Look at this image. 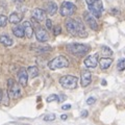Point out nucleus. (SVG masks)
Wrapping results in <instances>:
<instances>
[{
    "label": "nucleus",
    "mask_w": 125,
    "mask_h": 125,
    "mask_svg": "<svg viewBox=\"0 0 125 125\" xmlns=\"http://www.w3.org/2000/svg\"><path fill=\"white\" fill-rule=\"evenodd\" d=\"M117 69L119 71H124L125 70V58H121L118 61V64H117Z\"/></svg>",
    "instance_id": "obj_22"
},
{
    "label": "nucleus",
    "mask_w": 125,
    "mask_h": 125,
    "mask_svg": "<svg viewBox=\"0 0 125 125\" xmlns=\"http://www.w3.org/2000/svg\"><path fill=\"white\" fill-rule=\"evenodd\" d=\"M76 10V5L70 1H64L60 7V14L62 17H70Z\"/></svg>",
    "instance_id": "obj_7"
},
{
    "label": "nucleus",
    "mask_w": 125,
    "mask_h": 125,
    "mask_svg": "<svg viewBox=\"0 0 125 125\" xmlns=\"http://www.w3.org/2000/svg\"><path fill=\"white\" fill-rule=\"evenodd\" d=\"M45 10H46V13L48 14L49 16L55 15L56 11H57V5H56V3L53 2V1L47 2L46 4H45Z\"/></svg>",
    "instance_id": "obj_14"
},
{
    "label": "nucleus",
    "mask_w": 125,
    "mask_h": 125,
    "mask_svg": "<svg viewBox=\"0 0 125 125\" xmlns=\"http://www.w3.org/2000/svg\"><path fill=\"white\" fill-rule=\"evenodd\" d=\"M61 32H62V28H61L60 25H56L55 27H53V33H54V36H58Z\"/></svg>",
    "instance_id": "obj_27"
},
{
    "label": "nucleus",
    "mask_w": 125,
    "mask_h": 125,
    "mask_svg": "<svg viewBox=\"0 0 125 125\" xmlns=\"http://www.w3.org/2000/svg\"><path fill=\"white\" fill-rule=\"evenodd\" d=\"M67 118H68L67 115H62V116H61V119H62V120H67Z\"/></svg>",
    "instance_id": "obj_33"
},
{
    "label": "nucleus",
    "mask_w": 125,
    "mask_h": 125,
    "mask_svg": "<svg viewBox=\"0 0 125 125\" xmlns=\"http://www.w3.org/2000/svg\"><path fill=\"white\" fill-rule=\"evenodd\" d=\"M102 84H103V85H105V84H106V81H105L104 79L102 80Z\"/></svg>",
    "instance_id": "obj_35"
},
{
    "label": "nucleus",
    "mask_w": 125,
    "mask_h": 125,
    "mask_svg": "<svg viewBox=\"0 0 125 125\" xmlns=\"http://www.w3.org/2000/svg\"><path fill=\"white\" fill-rule=\"evenodd\" d=\"M89 10L95 18H100L103 11V4L101 0H85Z\"/></svg>",
    "instance_id": "obj_3"
},
{
    "label": "nucleus",
    "mask_w": 125,
    "mask_h": 125,
    "mask_svg": "<svg viewBox=\"0 0 125 125\" xmlns=\"http://www.w3.org/2000/svg\"><path fill=\"white\" fill-rule=\"evenodd\" d=\"M66 29L68 32L73 37H79V38H85L88 36V32L84 28L83 23L78 19H71L69 18L65 22Z\"/></svg>",
    "instance_id": "obj_1"
},
{
    "label": "nucleus",
    "mask_w": 125,
    "mask_h": 125,
    "mask_svg": "<svg viewBox=\"0 0 125 125\" xmlns=\"http://www.w3.org/2000/svg\"><path fill=\"white\" fill-rule=\"evenodd\" d=\"M36 38H37V40L39 42H42V43L47 42L49 40V34L45 29H43L39 26L37 28V31H36Z\"/></svg>",
    "instance_id": "obj_12"
},
{
    "label": "nucleus",
    "mask_w": 125,
    "mask_h": 125,
    "mask_svg": "<svg viewBox=\"0 0 125 125\" xmlns=\"http://www.w3.org/2000/svg\"><path fill=\"white\" fill-rule=\"evenodd\" d=\"M13 33L17 38H23L25 36V31H24V28H23L22 25H17V26L13 27Z\"/></svg>",
    "instance_id": "obj_17"
},
{
    "label": "nucleus",
    "mask_w": 125,
    "mask_h": 125,
    "mask_svg": "<svg viewBox=\"0 0 125 125\" xmlns=\"http://www.w3.org/2000/svg\"><path fill=\"white\" fill-rule=\"evenodd\" d=\"M46 27L48 29H52L53 28V27H52V22H51L50 19H47V20H46Z\"/></svg>",
    "instance_id": "obj_29"
},
{
    "label": "nucleus",
    "mask_w": 125,
    "mask_h": 125,
    "mask_svg": "<svg viewBox=\"0 0 125 125\" xmlns=\"http://www.w3.org/2000/svg\"><path fill=\"white\" fill-rule=\"evenodd\" d=\"M95 102H96V98H95V97H89V98L87 99V104H89V105H92Z\"/></svg>",
    "instance_id": "obj_28"
},
{
    "label": "nucleus",
    "mask_w": 125,
    "mask_h": 125,
    "mask_svg": "<svg viewBox=\"0 0 125 125\" xmlns=\"http://www.w3.org/2000/svg\"><path fill=\"white\" fill-rule=\"evenodd\" d=\"M92 81V74L88 70H83L81 71V75H80V84L83 88H85L91 83Z\"/></svg>",
    "instance_id": "obj_10"
},
{
    "label": "nucleus",
    "mask_w": 125,
    "mask_h": 125,
    "mask_svg": "<svg viewBox=\"0 0 125 125\" xmlns=\"http://www.w3.org/2000/svg\"><path fill=\"white\" fill-rule=\"evenodd\" d=\"M53 120H55V115L54 114H49L44 117V121H47V122H50V121H53Z\"/></svg>",
    "instance_id": "obj_26"
},
{
    "label": "nucleus",
    "mask_w": 125,
    "mask_h": 125,
    "mask_svg": "<svg viewBox=\"0 0 125 125\" xmlns=\"http://www.w3.org/2000/svg\"><path fill=\"white\" fill-rule=\"evenodd\" d=\"M9 20L10 23H13V24H18V23L22 20V15L18 14V13H13V14H10Z\"/></svg>",
    "instance_id": "obj_19"
},
{
    "label": "nucleus",
    "mask_w": 125,
    "mask_h": 125,
    "mask_svg": "<svg viewBox=\"0 0 125 125\" xmlns=\"http://www.w3.org/2000/svg\"><path fill=\"white\" fill-rule=\"evenodd\" d=\"M10 94L9 92H3V98H2V103L4 105H10V98H9Z\"/></svg>",
    "instance_id": "obj_23"
},
{
    "label": "nucleus",
    "mask_w": 125,
    "mask_h": 125,
    "mask_svg": "<svg viewBox=\"0 0 125 125\" xmlns=\"http://www.w3.org/2000/svg\"><path fill=\"white\" fill-rule=\"evenodd\" d=\"M22 26H23L24 31H25V36L30 39L33 36V27H32V25H31V23L29 21H24Z\"/></svg>",
    "instance_id": "obj_16"
},
{
    "label": "nucleus",
    "mask_w": 125,
    "mask_h": 125,
    "mask_svg": "<svg viewBox=\"0 0 125 125\" xmlns=\"http://www.w3.org/2000/svg\"><path fill=\"white\" fill-rule=\"evenodd\" d=\"M83 64L85 67H88V68H92V69L96 68L97 65H98V53L87 56L83 61Z\"/></svg>",
    "instance_id": "obj_9"
},
{
    "label": "nucleus",
    "mask_w": 125,
    "mask_h": 125,
    "mask_svg": "<svg viewBox=\"0 0 125 125\" xmlns=\"http://www.w3.org/2000/svg\"><path fill=\"white\" fill-rule=\"evenodd\" d=\"M2 98H3V91L0 90V104L2 103Z\"/></svg>",
    "instance_id": "obj_32"
},
{
    "label": "nucleus",
    "mask_w": 125,
    "mask_h": 125,
    "mask_svg": "<svg viewBox=\"0 0 125 125\" xmlns=\"http://www.w3.org/2000/svg\"><path fill=\"white\" fill-rule=\"evenodd\" d=\"M53 101H57V102H60V96L55 95V94H52V95L47 97V102H53Z\"/></svg>",
    "instance_id": "obj_24"
},
{
    "label": "nucleus",
    "mask_w": 125,
    "mask_h": 125,
    "mask_svg": "<svg viewBox=\"0 0 125 125\" xmlns=\"http://www.w3.org/2000/svg\"><path fill=\"white\" fill-rule=\"evenodd\" d=\"M0 43H1L2 45L9 47V46L13 45V40H11L9 36H6V34H1V36H0Z\"/></svg>",
    "instance_id": "obj_18"
},
{
    "label": "nucleus",
    "mask_w": 125,
    "mask_h": 125,
    "mask_svg": "<svg viewBox=\"0 0 125 125\" xmlns=\"http://www.w3.org/2000/svg\"><path fill=\"white\" fill-rule=\"evenodd\" d=\"M70 108H71V104H64L62 106V109H64V111H68Z\"/></svg>",
    "instance_id": "obj_30"
},
{
    "label": "nucleus",
    "mask_w": 125,
    "mask_h": 125,
    "mask_svg": "<svg viewBox=\"0 0 125 125\" xmlns=\"http://www.w3.org/2000/svg\"><path fill=\"white\" fill-rule=\"evenodd\" d=\"M31 14H32V18L38 22H42V21L46 20L47 13H46V10H42V9H34Z\"/></svg>",
    "instance_id": "obj_11"
},
{
    "label": "nucleus",
    "mask_w": 125,
    "mask_h": 125,
    "mask_svg": "<svg viewBox=\"0 0 125 125\" xmlns=\"http://www.w3.org/2000/svg\"><path fill=\"white\" fill-rule=\"evenodd\" d=\"M83 19H84L85 23L89 25V27L91 29L95 30V31L98 30V23H97L95 17L91 14V11L90 10H87V11H84L83 13Z\"/></svg>",
    "instance_id": "obj_8"
},
{
    "label": "nucleus",
    "mask_w": 125,
    "mask_h": 125,
    "mask_svg": "<svg viewBox=\"0 0 125 125\" xmlns=\"http://www.w3.org/2000/svg\"><path fill=\"white\" fill-rule=\"evenodd\" d=\"M13 1L17 3H22V2H24V0H13Z\"/></svg>",
    "instance_id": "obj_34"
},
{
    "label": "nucleus",
    "mask_w": 125,
    "mask_h": 125,
    "mask_svg": "<svg viewBox=\"0 0 125 125\" xmlns=\"http://www.w3.org/2000/svg\"><path fill=\"white\" fill-rule=\"evenodd\" d=\"M27 72H28V75L31 78H34L39 75V69L36 67V66H30V67H28Z\"/></svg>",
    "instance_id": "obj_20"
},
{
    "label": "nucleus",
    "mask_w": 125,
    "mask_h": 125,
    "mask_svg": "<svg viewBox=\"0 0 125 125\" xmlns=\"http://www.w3.org/2000/svg\"><path fill=\"white\" fill-rule=\"evenodd\" d=\"M68 52L75 56H83L90 51V46L85 44H79V43H72L66 46Z\"/></svg>",
    "instance_id": "obj_2"
},
{
    "label": "nucleus",
    "mask_w": 125,
    "mask_h": 125,
    "mask_svg": "<svg viewBox=\"0 0 125 125\" xmlns=\"http://www.w3.org/2000/svg\"><path fill=\"white\" fill-rule=\"evenodd\" d=\"M7 92H9L10 96H11L13 98L17 99L21 97V88L16 81L13 79V78H10L7 80Z\"/></svg>",
    "instance_id": "obj_6"
},
{
    "label": "nucleus",
    "mask_w": 125,
    "mask_h": 125,
    "mask_svg": "<svg viewBox=\"0 0 125 125\" xmlns=\"http://www.w3.org/2000/svg\"><path fill=\"white\" fill-rule=\"evenodd\" d=\"M112 64H113V58H111V57L105 56V57H102V58L99 60V66H100L101 70L108 69L109 67H111Z\"/></svg>",
    "instance_id": "obj_15"
},
{
    "label": "nucleus",
    "mask_w": 125,
    "mask_h": 125,
    "mask_svg": "<svg viewBox=\"0 0 125 125\" xmlns=\"http://www.w3.org/2000/svg\"><path fill=\"white\" fill-rule=\"evenodd\" d=\"M7 21H9V19H7L6 16H4V15H0V27H4V26H6Z\"/></svg>",
    "instance_id": "obj_25"
},
{
    "label": "nucleus",
    "mask_w": 125,
    "mask_h": 125,
    "mask_svg": "<svg viewBox=\"0 0 125 125\" xmlns=\"http://www.w3.org/2000/svg\"><path fill=\"white\" fill-rule=\"evenodd\" d=\"M28 72L26 71L24 68L20 69V71L18 72V80H19V83L23 87H25L27 84V81H28Z\"/></svg>",
    "instance_id": "obj_13"
},
{
    "label": "nucleus",
    "mask_w": 125,
    "mask_h": 125,
    "mask_svg": "<svg viewBox=\"0 0 125 125\" xmlns=\"http://www.w3.org/2000/svg\"><path fill=\"white\" fill-rule=\"evenodd\" d=\"M88 115H89L88 111H83V112H81V114H80V117H81V118H87Z\"/></svg>",
    "instance_id": "obj_31"
},
{
    "label": "nucleus",
    "mask_w": 125,
    "mask_h": 125,
    "mask_svg": "<svg viewBox=\"0 0 125 125\" xmlns=\"http://www.w3.org/2000/svg\"><path fill=\"white\" fill-rule=\"evenodd\" d=\"M60 83L62 88L68 89V90H73V89H76L77 87L78 78L74 75H65L60 78Z\"/></svg>",
    "instance_id": "obj_5"
},
{
    "label": "nucleus",
    "mask_w": 125,
    "mask_h": 125,
    "mask_svg": "<svg viewBox=\"0 0 125 125\" xmlns=\"http://www.w3.org/2000/svg\"><path fill=\"white\" fill-rule=\"evenodd\" d=\"M101 53H102L104 56H111V55H113V50L107 46H102L101 47Z\"/></svg>",
    "instance_id": "obj_21"
},
{
    "label": "nucleus",
    "mask_w": 125,
    "mask_h": 125,
    "mask_svg": "<svg viewBox=\"0 0 125 125\" xmlns=\"http://www.w3.org/2000/svg\"><path fill=\"white\" fill-rule=\"evenodd\" d=\"M68 66H69V61H68V58L64 55H58L48 62V68L50 70L67 68Z\"/></svg>",
    "instance_id": "obj_4"
}]
</instances>
